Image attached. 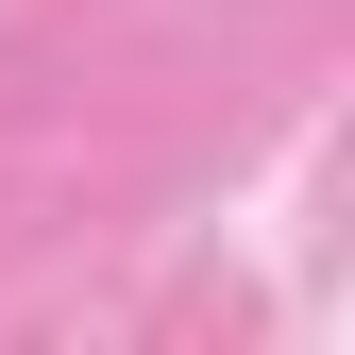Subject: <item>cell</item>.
Instances as JSON below:
<instances>
[]
</instances>
